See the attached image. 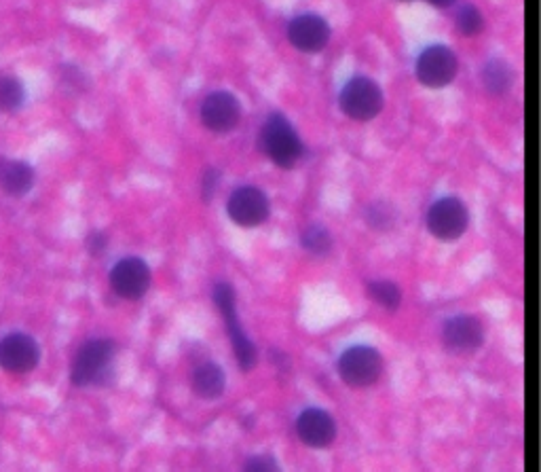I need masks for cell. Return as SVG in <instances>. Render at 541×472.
Returning a JSON list of instances; mask_svg holds the SVG:
<instances>
[{"label": "cell", "mask_w": 541, "mask_h": 472, "mask_svg": "<svg viewBox=\"0 0 541 472\" xmlns=\"http://www.w3.org/2000/svg\"><path fill=\"white\" fill-rule=\"evenodd\" d=\"M151 282H153L151 267L138 257L121 259L113 267V271H110V286H113V290L121 299L127 301L142 299L148 293V288H151Z\"/></svg>", "instance_id": "cell-10"}, {"label": "cell", "mask_w": 541, "mask_h": 472, "mask_svg": "<svg viewBox=\"0 0 541 472\" xmlns=\"http://www.w3.org/2000/svg\"><path fill=\"white\" fill-rule=\"evenodd\" d=\"M364 221L370 229L375 231H389L396 227L398 212L396 208L387 202H372L364 210Z\"/></svg>", "instance_id": "cell-18"}, {"label": "cell", "mask_w": 541, "mask_h": 472, "mask_svg": "<svg viewBox=\"0 0 541 472\" xmlns=\"http://www.w3.org/2000/svg\"><path fill=\"white\" fill-rule=\"evenodd\" d=\"M383 102L381 87L368 77L351 79L341 92L343 113L353 121L375 119L383 111Z\"/></svg>", "instance_id": "cell-6"}, {"label": "cell", "mask_w": 541, "mask_h": 472, "mask_svg": "<svg viewBox=\"0 0 541 472\" xmlns=\"http://www.w3.org/2000/svg\"><path fill=\"white\" fill-rule=\"evenodd\" d=\"M332 30L322 15H296L288 26V41L303 53H320L330 43Z\"/></svg>", "instance_id": "cell-12"}, {"label": "cell", "mask_w": 541, "mask_h": 472, "mask_svg": "<svg viewBox=\"0 0 541 472\" xmlns=\"http://www.w3.org/2000/svg\"><path fill=\"white\" fill-rule=\"evenodd\" d=\"M41 348L32 335L9 333L0 339V369L13 375H26L39 367Z\"/></svg>", "instance_id": "cell-8"}, {"label": "cell", "mask_w": 541, "mask_h": 472, "mask_svg": "<svg viewBox=\"0 0 541 472\" xmlns=\"http://www.w3.org/2000/svg\"><path fill=\"white\" fill-rule=\"evenodd\" d=\"M417 79L429 89H440L455 81L459 72V62L455 51L446 45H429L417 58Z\"/></svg>", "instance_id": "cell-7"}, {"label": "cell", "mask_w": 541, "mask_h": 472, "mask_svg": "<svg viewBox=\"0 0 541 472\" xmlns=\"http://www.w3.org/2000/svg\"><path fill=\"white\" fill-rule=\"evenodd\" d=\"M337 367L349 388H368L383 373V356L370 346H351L341 354Z\"/></svg>", "instance_id": "cell-4"}, {"label": "cell", "mask_w": 541, "mask_h": 472, "mask_svg": "<svg viewBox=\"0 0 541 472\" xmlns=\"http://www.w3.org/2000/svg\"><path fill=\"white\" fill-rule=\"evenodd\" d=\"M427 3H429V5H434V7H440V9H446V7L455 5L457 0H427Z\"/></svg>", "instance_id": "cell-27"}, {"label": "cell", "mask_w": 541, "mask_h": 472, "mask_svg": "<svg viewBox=\"0 0 541 472\" xmlns=\"http://www.w3.org/2000/svg\"><path fill=\"white\" fill-rule=\"evenodd\" d=\"M117 354L115 341L110 339H91L77 352L72 360L70 379L74 386H104L113 373V360Z\"/></svg>", "instance_id": "cell-1"}, {"label": "cell", "mask_w": 541, "mask_h": 472, "mask_svg": "<svg viewBox=\"0 0 541 472\" xmlns=\"http://www.w3.org/2000/svg\"><path fill=\"white\" fill-rule=\"evenodd\" d=\"M260 144H263L265 155L275 163L277 168L290 170L303 155V142L298 138L292 123L279 113H273L260 132Z\"/></svg>", "instance_id": "cell-2"}, {"label": "cell", "mask_w": 541, "mask_h": 472, "mask_svg": "<svg viewBox=\"0 0 541 472\" xmlns=\"http://www.w3.org/2000/svg\"><path fill=\"white\" fill-rule=\"evenodd\" d=\"M214 303L218 307V312L222 314L227 322V333L231 337V346L235 352V358L239 362L241 371H252L258 365V350L246 331L241 329V322L237 316V307H235V290L231 284L220 282L214 286Z\"/></svg>", "instance_id": "cell-3"}, {"label": "cell", "mask_w": 541, "mask_h": 472, "mask_svg": "<svg viewBox=\"0 0 541 472\" xmlns=\"http://www.w3.org/2000/svg\"><path fill=\"white\" fill-rule=\"evenodd\" d=\"M241 121L239 100L229 92H214L201 104V123L214 134H229Z\"/></svg>", "instance_id": "cell-13"}, {"label": "cell", "mask_w": 541, "mask_h": 472, "mask_svg": "<svg viewBox=\"0 0 541 472\" xmlns=\"http://www.w3.org/2000/svg\"><path fill=\"white\" fill-rule=\"evenodd\" d=\"M368 297L383 305L385 310L396 312L402 303V290L389 280H375L368 284Z\"/></svg>", "instance_id": "cell-20"}, {"label": "cell", "mask_w": 541, "mask_h": 472, "mask_svg": "<svg viewBox=\"0 0 541 472\" xmlns=\"http://www.w3.org/2000/svg\"><path fill=\"white\" fill-rule=\"evenodd\" d=\"M442 341L453 354L468 356L482 348L484 343V326L476 316L461 314L444 322Z\"/></svg>", "instance_id": "cell-11"}, {"label": "cell", "mask_w": 541, "mask_h": 472, "mask_svg": "<svg viewBox=\"0 0 541 472\" xmlns=\"http://www.w3.org/2000/svg\"><path fill=\"white\" fill-rule=\"evenodd\" d=\"M248 470H277V464L271 456H256V458H250Z\"/></svg>", "instance_id": "cell-26"}, {"label": "cell", "mask_w": 541, "mask_h": 472, "mask_svg": "<svg viewBox=\"0 0 541 472\" xmlns=\"http://www.w3.org/2000/svg\"><path fill=\"white\" fill-rule=\"evenodd\" d=\"M457 26L465 36H476L484 28V17L474 5H463L457 13Z\"/></svg>", "instance_id": "cell-22"}, {"label": "cell", "mask_w": 541, "mask_h": 472, "mask_svg": "<svg viewBox=\"0 0 541 472\" xmlns=\"http://www.w3.org/2000/svg\"><path fill=\"white\" fill-rule=\"evenodd\" d=\"M482 83L487 87L489 94L501 96L510 92V87L514 83V70L506 60L493 58L482 68Z\"/></svg>", "instance_id": "cell-17"}, {"label": "cell", "mask_w": 541, "mask_h": 472, "mask_svg": "<svg viewBox=\"0 0 541 472\" xmlns=\"http://www.w3.org/2000/svg\"><path fill=\"white\" fill-rule=\"evenodd\" d=\"M26 102V89L20 79L3 77L0 79V111L15 113Z\"/></svg>", "instance_id": "cell-19"}, {"label": "cell", "mask_w": 541, "mask_h": 472, "mask_svg": "<svg viewBox=\"0 0 541 472\" xmlns=\"http://www.w3.org/2000/svg\"><path fill=\"white\" fill-rule=\"evenodd\" d=\"M62 83L72 87V89H83L85 87V77L79 72V68H64L62 70Z\"/></svg>", "instance_id": "cell-25"}, {"label": "cell", "mask_w": 541, "mask_h": 472, "mask_svg": "<svg viewBox=\"0 0 541 472\" xmlns=\"http://www.w3.org/2000/svg\"><path fill=\"white\" fill-rule=\"evenodd\" d=\"M34 168L20 159H0V189L9 197H24L34 187Z\"/></svg>", "instance_id": "cell-15"}, {"label": "cell", "mask_w": 541, "mask_h": 472, "mask_svg": "<svg viewBox=\"0 0 541 472\" xmlns=\"http://www.w3.org/2000/svg\"><path fill=\"white\" fill-rule=\"evenodd\" d=\"M468 225L470 210L459 197H442L427 212V229L440 242H457Z\"/></svg>", "instance_id": "cell-5"}, {"label": "cell", "mask_w": 541, "mask_h": 472, "mask_svg": "<svg viewBox=\"0 0 541 472\" xmlns=\"http://www.w3.org/2000/svg\"><path fill=\"white\" fill-rule=\"evenodd\" d=\"M296 432L311 449H326L337 439V424H334L332 415L324 409H305L296 420Z\"/></svg>", "instance_id": "cell-14"}, {"label": "cell", "mask_w": 541, "mask_h": 472, "mask_svg": "<svg viewBox=\"0 0 541 472\" xmlns=\"http://www.w3.org/2000/svg\"><path fill=\"white\" fill-rule=\"evenodd\" d=\"M332 233L324 225H309L301 233V246L311 254H328L332 250Z\"/></svg>", "instance_id": "cell-21"}, {"label": "cell", "mask_w": 541, "mask_h": 472, "mask_svg": "<svg viewBox=\"0 0 541 472\" xmlns=\"http://www.w3.org/2000/svg\"><path fill=\"white\" fill-rule=\"evenodd\" d=\"M227 212L229 219L244 227V229H252V227H260L271 214V204L269 197L260 191L258 187H239L231 193L229 202H227Z\"/></svg>", "instance_id": "cell-9"}, {"label": "cell", "mask_w": 541, "mask_h": 472, "mask_svg": "<svg viewBox=\"0 0 541 472\" xmlns=\"http://www.w3.org/2000/svg\"><path fill=\"white\" fill-rule=\"evenodd\" d=\"M227 388V375L214 362H205L193 373V392L203 401H216Z\"/></svg>", "instance_id": "cell-16"}, {"label": "cell", "mask_w": 541, "mask_h": 472, "mask_svg": "<svg viewBox=\"0 0 541 472\" xmlns=\"http://www.w3.org/2000/svg\"><path fill=\"white\" fill-rule=\"evenodd\" d=\"M87 250H89V254H91V257H100V254L106 250V246H108V238H106V235L104 233H100V231H96V233H89L87 235Z\"/></svg>", "instance_id": "cell-24"}, {"label": "cell", "mask_w": 541, "mask_h": 472, "mask_svg": "<svg viewBox=\"0 0 541 472\" xmlns=\"http://www.w3.org/2000/svg\"><path fill=\"white\" fill-rule=\"evenodd\" d=\"M218 183H220V172L218 170L208 168L203 172V176H201V197H203V202H212Z\"/></svg>", "instance_id": "cell-23"}]
</instances>
